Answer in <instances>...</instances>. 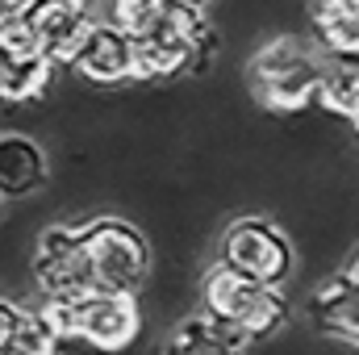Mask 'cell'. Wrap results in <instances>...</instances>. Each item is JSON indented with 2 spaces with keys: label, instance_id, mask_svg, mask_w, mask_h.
<instances>
[{
  "label": "cell",
  "instance_id": "cell-11",
  "mask_svg": "<svg viewBox=\"0 0 359 355\" xmlns=\"http://www.w3.org/2000/svg\"><path fill=\"white\" fill-rule=\"evenodd\" d=\"M50 180V159L38 138L4 130L0 134V196L4 201H25L42 192Z\"/></svg>",
  "mask_w": 359,
  "mask_h": 355
},
{
  "label": "cell",
  "instance_id": "cell-15",
  "mask_svg": "<svg viewBox=\"0 0 359 355\" xmlns=\"http://www.w3.org/2000/svg\"><path fill=\"white\" fill-rule=\"evenodd\" d=\"M63 351V335L50 326V318L42 309H21L8 343L0 347V355H59Z\"/></svg>",
  "mask_w": 359,
  "mask_h": 355
},
{
  "label": "cell",
  "instance_id": "cell-20",
  "mask_svg": "<svg viewBox=\"0 0 359 355\" xmlns=\"http://www.w3.org/2000/svg\"><path fill=\"white\" fill-rule=\"evenodd\" d=\"M0 209H4V196H0Z\"/></svg>",
  "mask_w": 359,
  "mask_h": 355
},
{
  "label": "cell",
  "instance_id": "cell-3",
  "mask_svg": "<svg viewBox=\"0 0 359 355\" xmlns=\"http://www.w3.org/2000/svg\"><path fill=\"white\" fill-rule=\"evenodd\" d=\"M201 314L222 322L238 339L259 343L288 322V297H284V288H271L234 267L213 264L201 276Z\"/></svg>",
  "mask_w": 359,
  "mask_h": 355
},
{
  "label": "cell",
  "instance_id": "cell-18",
  "mask_svg": "<svg viewBox=\"0 0 359 355\" xmlns=\"http://www.w3.org/2000/svg\"><path fill=\"white\" fill-rule=\"evenodd\" d=\"M343 272H347V276H351V280H355V284H359V251H355V260H351V264L343 267Z\"/></svg>",
  "mask_w": 359,
  "mask_h": 355
},
{
  "label": "cell",
  "instance_id": "cell-7",
  "mask_svg": "<svg viewBox=\"0 0 359 355\" xmlns=\"http://www.w3.org/2000/svg\"><path fill=\"white\" fill-rule=\"evenodd\" d=\"M29 272H34L42 301H76L84 293H96L88 255L80 243V226H46L34 243Z\"/></svg>",
  "mask_w": 359,
  "mask_h": 355
},
{
  "label": "cell",
  "instance_id": "cell-2",
  "mask_svg": "<svg viewBox=\"0 0 359 355\" xmlns=\"http://www.w3.org/2000/svg\"><path fill=\"white\" fill-rule=\"evenodd\" d=\"M134 42V80L138 84H168L188 72H201L213 51H217V29L209 25L205 8H188V4H168V13L147 25L142 34L130 38Z\"/></svg>",
  "mask_w": 359,
  "mask_h": 355
},
{
  "label": "cell",
  "instance_id": "cell-4",
  "mask_svg": "<svg viewBox=\"0 0 359 355\" xmlns=\"http://www.w3.org/2000/svg\"><path fill=\"white\" fill-rule=\"evenodd\" d=\"M38 309L63 343H84L100 355L130 351L142 335V305L134 293H84L76 301H42Z\"/></svg>",
  "mask_w": 359,
  "mask_h": 355
},
{
  "label": "cell",
  "instance_id": "cell-21",
  "mask_svg": "<svg viewBox=\"0 0 359 355\" xmlns=\"http://www.w3.org/2000/svg\"><path fill=\"white\" fill-rule=\"evenodd\" d=\"M355 355H359V347H355Z\"/></svg>",
  "mask_w": 359,
  "mask_h": 355
},
{
  "label": "cell",
  "instance_id": "cell-12",
  "mask_svg": "<svg viewBox=\"0 0 359 355\" xmlns=\"http://www.w3.org/2000/svg\"><path fill=\"white\" fill-rule=\"evenodd\" d=\"M247 339H238L234 330H226L222 322L205 318V314H188L180 318L176 330L168 335L163 355H247Z\"/></svg>",
  "mask_w": 359,
  "mask_h": 355
},
{
  "label": "cell",
  "instance_id": "cell-16",
  "mask_svg": "<svg viewBox=\"0 0 359 355\" xmlns=\"http://www.w3.org/2000/svg\"><path fill=\"white\" fill-rule=\"evenodd\" d=\"M17 318H21V305H17V301H8V297H0V347L8 343V335H13V326H17Z\"/></svg>",
  "mask_w": 359,
  "mask_h": 355
},
{
  "label": "cell",
  "instance_id": "cell-13",
  "mask_svg": "<svg viewBox=\"0 0 359 355\" xmlns=\"http://www.w3.org/2000/svg\"><path fill=\"white\" fill-rule=\"evenodd\" d=\"M309 34L330 55H359V0H309Z\"/></svg>",
  "mask_w": 359,
  "mask_h": 355
},
{
  "label": "cell",
  "instance_id": "cell-6",
  "mask_svg": "<svg viewBox=\"0 0 359 355\" xmlns=\"http://www.w3.org/2000/svg\"><path fill=\"white\" fill-rule=\"evenodd\" d=\"M217 264L234 267V272H243L251 280H264L271 288H284L292 280V272H297V247L284 234V226H276L271 217L243 213L222 230Z\"/></svg>",
  "mask_w": 359,
  "mask_h": 355
},
{
  "label": "cell",
  "instance_id": "cell-1",
  "mask_svg": "<svg viewBox=\"0 0 359 355\" xmlns=\"http://www.w3.org/2000/svg\"><path fill=\"white\" fill-rule=\"evenodd\" d=\"M326 51L309 29H284L259 42L247 59V88L268 113H305L318 105Z\"/></svg>",
  "mask_w": 359,
  "mask_h": 355
},
{
  "label": "cell",
  "instance_id": "cell-19",
  "mask_svg": "<svg viewBox=\"0 0 359 355\" xmlns=\"http://www.w3.org/2000/svg\"><path fill=\"white\" fill-rule=\"evenodd\" d=\"M176 4H188V8H209L213 0H176Z\"/></svg>",
  "mask_w": 359,
  "mask_h": 355
},
{
  "label": "cell",
  "instance_id": "cell-8",
  "mask_svg": "<svg viewBox=\"0 0 359 355\" xmlns=\"http://www.w3.org/2000/svg\"><path fill=\"white\" fill-rule=\"evenodd\" d=\"M55 67L38 42L25 34V25L8 13L0 17V105L4 109H25L42 100L55 84Z\"/></svg>",
  "mask_w": 359,
  "mask_h": 355
},
{
  "label": "cell",
  "instance_id": "cell-10",
  "mask_svg": "<svg viewBox=\"0 0 359 355\" xmlns=\"http://www.w3.org/2000/svg\"><path fill=\"white\" fill-rule=\"evenodd\" d=\"M13 17L25 25V34L38 42V51L50 63H67L76 42L92 25L88 0H21Z\"/></svg>",
  "mask_w": 359,
  "mask_h": 355
},
{
  "label": "cell",
  "instance_id": "cell-17",
  "mask_svg": "<svg viewBox=\"0 0 359 355\" xmlns=\"http://www.w3.org/2000/svg\"><path fill=\"white\" fill-rule=\"evenodd\" d=\"M21 8V0H0V17H8V13H17Z\"/></svg>",
  "mask_w": 359,
  "mask_h": 355
},
{
  "label": "cell",
  "instance_id": "cell-9",
  "mask_svg": "<svg viewBox=\"0 0 359 355\" xmlns=\"http://www.w3.org/2000/svg\"><path fill=\"white\" fill-rule=\"evenodd\" d=\"M63 67H72V76L92 84V88L134 84V42L113 21L92 17V25L84 29V38L76 42V51H72V59Z\"/></svg>",
  "mask_w": 359,
  "mask_h": 355
},
{
  "label": "cell",
  "instance_id": "cell-14",
  "mask_svg": "<svg viewBox=\"0 0 359 355\" xmlns=\"http://www.w3.org/2000/svg\"><path fill=\"white\" fill-rule=\"evenodd\" d=\"M318 105L359 134V55H330L326 51Z\"/></svg>",
  "mask_w": 359,
  "mask_h": 355
},
{
  "label": "cell",
  "instance_id": "cell-5",
  "mask_svg": "<svg viewBox=\"0 0 359 355\" xmlns=\"http://www.w3.org/2000/svg\"><path fill=\"white\" fill-rule=\"evenodd\" d=\"M80 243L88 255L96 293H142L151 280V243L126 217H92L80 222Z\"/></svg>",
  "mask_w": 359,
  "mask_h": 355
}]
</instances>
